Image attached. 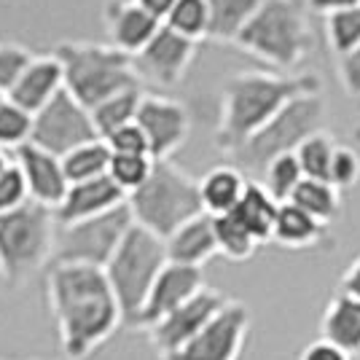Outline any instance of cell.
I'll return each mask as SVG.
<instances>
[{"label": "cell", "mask_w": 360, "mask_h": 360, "mask_svg": "<svg viewBox=\"0 0 360 360\" xmlns=\"http://www.w3.org/2000/svg\"><path fill=\"white\" fill-rule=\"evenodd\" d=\"M46 301L68 360L89 358L124 326L119 299L105 269L97 266L51 264L46 274Z\"/></svg>", "instance_id": "1"}, {"label": "cell", "mask_w": 360, "mask_h": 360, "mask_svg": "<svg viewBox=\"0 0 360 360\" xmlns=\"http://www.w3.org/2000/svg\"><path fill=\"white\" fill-rule=\"evenodd\" d=\"M323 78L315 73L240 70L221 89V116L215 127V148L231 156L255 132H261L285 105L307 94H320Z\"/></svg>", "instance_id": "2"}, {"label": "cell", "mask_w": 360, "mask_h": 360, "mask_svg": "<svg viewBox=\"0 0 360 360\" xmlns=\"http://www.w3.org/2000/svg\"><path fill=\"white\" fill-rule=\"evenodd\" d=\"M312 44L307 0H264L234 46L277 73L299 68Z\"/></svg>", "instance_id": "3"}, {"label": "cell", "mask_w": 360, "mask_h": 360, "mask_svg": "<svg viewBox=\"0 0 360 360\" xmlns=\"http://www.w3.org/2000/svg\"><path fill=\"white\" fill-rule=\"evenodd\" d=\"M54 54L65 70V89L89 110L113 94L143 86L132 57L110 44L62 41L57 44Z\"/></svg>", "instance_id": "4"}, {"label": "cell", "mask_w": 360, "mask_h": 360, "mask_svg": "<svg viewBox=\"0 0 360 360\" xmlns=\"http://www.w3.org/2000/svg\"><path fill=\"white\" fill-rule=\"evenodd\" d=\"M127 205L132 210L137 226L148 229L150 234L167 240L180 226L202 215V194H199V178L188 175L183 167L172 159L156 162L150 178L127 196Z\"/></svg>", "instance_id": "5"}, {"label": "cell", "mask_w": 360, "mask_h": 360, "mask_svg": "<svg viewBox=\"0 0 360 360\" xmlns=\"http://www.w3.org/2000/svg\"><path fill=\"white\" fill-rule=\"evenodd\" d=\"M60 221L54 210L27 202L0 212V269L8 288H22L35 271L54 261Z\"/></svg>", "instance_id": "6"}, {"label": "cell", "mask_w": 360, "mask_h": 360, "mask_svg": "<svg viewBox=\"0 0 360 360\" xmlns=\"http://www.w3.org/2000/svg\"><path fill=\"white\" fill-rule=\"evenodd\" d=\"M326 113L328 108H326L323 91L293 100L261 132H255L240 150L229 156L231 165L240 167L245 175H264V169L274 159L285 153H296L307 137L326 129Z\"/></svg>", "instance_id": "7"}, {"label": "cell", "mask_w": 360, "mask_h": 360, "mask_svg": "<svg viewBox=\"0 0 360 360\" xmlns=\"http://www.w3.org/2000/svg\"><path fill=\"white\" fill-rule=\"evenodd\" d=\"M167 264L169 258H167L165 240L150 234L143 226H132L105 266L108 283L113 288L121 312H124V328L132 330L150 288L159 280Z\"/></svg>", "instance_id": "8"}, {"label": "cell", "mask_w": 360, "mask_h": 360, "mask_svg": "<svg viewBox=\"0 0 360 360\" xmlns=\"http://www.w3.org/2000/svg\"><path fill=\"white\" fill-rule=\"evenodd\" d=\"M132 226H135V218L127 202L105 215L60 226L57 250H54L51 264H84V266L105 269L108 261L119 250V245L129 234Z\"/></svg>", "instance_id": "9"}, {"label": "cell", "mask_w": 360, "mask_h": 360, "mask_svg": "<svg viewBox=\"0 0 360 360\" xmlns=\"http://www.w3.org/2000/svg\"><path fill=\"white\" fill-rule=\"evenodd\" d=\"M97 129L91 121V110L84 108L70 91H60L44 110L32 116V137L38 148L49 150L54 156H68L84 143L97 140Z\"/></svg>", "instance_id": "10"}, {"label": "cell", "mask_w": 360, "mask_h": 360, "mask_svg": "<svg viewBox=\"0 0 360 360\" xmlns=\"http://www.w3.org/2000/svg\"><path fill=\"white\" fill-rule=\"evenodd\" d=\"M248 336H250L248 304L229 299L221 307V312L188 345L165 360H240Z\"/></svg>", "instance_id": "11"}, {"label": "cell", "mask_w": 360, "mask_h": 360, "mask_svg": "<svg viewBox=\"0 0 360 360\" xmlns=\"http://www.w3.org/2000/svg\"><path fill=\"white\" fill-rule=\"evenodd\" d=\"M135 121L148 140L150 156L156 162L172 159V153H178L191 135L188 108L162 94H146Z\"/></svg>", "instance_id": "12"}, {"label": "cell", "mask_w": 360, "mask_h": 360, "mask_svg": "<svg viewBox=\"0 0 360 360\" xmlns=\"http://www.w3.org/2000/svg\"><path fill=\"white\" fill-rule=\"evenodd\" d=\"M226 301L229 299L221 290L205 285L194 299H188L180 309H175L172 315H167L162 323H156L148 330V342L159 352V358L165 360L169 355H175L178 349H183L199 330L210 323L212 317L221 312V307H224Z\"/></svg>", "instance_id": "13"}, {"label": "cell", "mask_w": 360, "mask_h": 360, "mask_svg": "<svg viewBox=\"0 0 360 360\" xmlns=\"http://www.w3.org/2000/svg\"><path fill=\"white\" fill-rule=\"evenodd\" d=\"M194 57V41H188V38L178 35L175 30H169L167 25H162V30L153 35V41L140 54L132 57V62H135L140 81L153 84L159 89H172L186 78Z\"/></svg>", "instance_id": "14"}, {"label": "cell", "mask_w": 360, "mask_h": 360, "mask_svg": "<svg viewBox=\"0 0 360 360\" xmlns=\"http://www.w3.org/2000/svg\"><path fill=\"white\" fill-rule=\"evenodd\" d=\"M205 288V274L194 266H180V264H167L159 280L150 288L148 299L143 304L132 330H146L148 333L156 323H162L167 315L180 309L188 299Z\"/></svg>", "instance_id": "15"}, {"label": "cell", "mask_w": 360, "mask_h": 360, "mask_svg": "<svg viewBox=\"0 0 360 360\" xmlns=\"http://www.w3.org/2000/svg\"><path fill=\"white\" fill-rule=\"evenodd\" d=\"M103 22H105L108 44L129 57L140 54L165 25L143 6H137L135 0H108L103 8Z\"/></svg>", "instance_id": "16"}, {"label": "cell", "mask_w": 360, "mask_h": 360, "mask_svg": "<svg viewBox=\"0 0 360 360\" xmlns=\"http://www.w3.org/2000/svg\"><path fill=\"white\" fill-rule=\"evenodd\" d=\"M16 165L25 172L27 188H30V199L44 205L49 210H57L62 199L70 188V180L65 175L62 159L49 153V150L38 148L35 143H27L16 150Z\"/></svg>", "instance_id": "17"}, {"label": "cell", "mask_w": 360, "mask_h": 360, "mask_svg": "<svg viewBox=\"0 0 360 360\" xmlns=\"http://www.w3.org/2000/svg\"><path fill=\"white\" fill-rule=\"evenodd\" d=\"M127 202V194L110 180V175L97 180H86V183H73L68 188V194L62 199V205L54 210L60 226H70L78 221H89L97 215L116 210Z\"/></svg>", "instance_id": "18"}, {"label": "cell", "mask_w": 360, "mask_h": 360, "mask_svg": "<svg viewBox=\"0 0 360 360\" xmlns=\"http://www.w3.org/2000/svg\"><path fill=\"white\" fill-rule=\"evenodd\" d=\"M60 91H65V70L57 54H44V57H32L27 70L14 84V89L8 91V100L25 108L27 113L44 110Z\"/></svg>", "instance_id": "19"}, {"label": "cell", "mask_w": 360, "mask_h": 360, "mask_svg": "<svg viewBox=\"0 0 360 360\" xmlns=\"http://www.w3.org/2000/svg\"><path fill=\"white\" fill-rule=\"evenodd\" d=\"M167 258L169 264H180V266H194L202 269L210 258L218 255V240H215V218L202 212L194 221L183 224L165 240Z\"/></svg>", "instance_id": "20"}, {"label": "cell", "mask_w": 360, "mask_h": 360, "mask_svg": "<svg viewBox=\"0 0 360 360\" xmlns=\"http://www.w3.org/2000/svg\"><path fill=\"white\" fill-rule=\"evenodd\" d=\"M248 175L234 165L212 167L205 178H199V194H202V207L207 215H229L237 210V205L248 188Z\"/></svg>", "instance_id": "21"}, {"label": "cell", "mask_w": 360, "mask_h": 360, "mask_svg": "<svg viewBox=\"0 0 360 360\" xmlns=\"http://www.w3.org/2000/svg\"><path fill=\"white\" fill-rule=\"evenodd\" d=\"M328 229L330 226L320 224L317 218L296 207L293 202H285L280 205V212H277L271 242L288 250H312V248H320L323 242H328Z\"/></svg>", "instance_id": "22"}, {"label": "cell", "mask_w": 360, "mask_h": 360, "mask_svg": "<svg viewBox=\"0 0 360 360\" xmlns=\"http://www.w3.org/2000/svg\"><path fill=\"white\" fill-rule=\"evenodd\" d=\"M320 333L326 342L342 347L352 358L360 355V301L339 290L323 312Z\"/></svg>", "instance_id": "23"}, {"label": "cell", "mask_w": 360, "mask_h": 360, "mask_svg": "<svg viewBox=\"0 0 360 360\" xmlns=\"http://www.w3.org/2000/svg\"><path fill=\"white\" fill-rule=\"evenodd\" d=\"M277 212H280V202L264 188L261 180H250L234 215L250 229V234H253L255 240L264 245V242H271Z\"/></svg>", "instance_id": "24"}, {"label": "cell", "mask_w": 360, "mask_h": 360, "mask_svg": "<svg viewBox=\"0 0 360 360\" xmlns=\"http://www.w3.org/2000/svg\"><path fill=\"white\" fill-rule=\"evenodd\" d=\"M110 159H113L110 146L103 137H97V140L70 150L68 156H62V167H65V175L70 180V186H73V183L105 178L108 169H110Z\"/></svg>", "instance_id": "25"}, {"label": "cell", "mask_w": 360, "mask_h": 360, "mask_svg": "<svg viewBox=\"0 0 360 360\" xmlns=\"http://www.w3.org/2000/svg\"><path fill=\"white\" fill-rule=\"evenodd\" d=\"M264 0H207L210 6V41L215 44H234L242 27L250 22Z\"/></svg>", "instance_id": "26"}, {"label": "cell", "mask_w": 360, "mask_h": 360, "mask_svg": "<svg viewBox=\"0 0 360 360\" xmlns=\"http://www.w3.org/2000/svg\"><path fill=\"white\" fill-rule=\"evenodd\" d=\"M290 202L326 226L333 224L339 218V212H342V194H339V188L333 183H328V180L304 178Z\"/></svg>", "instance_id": "27"}, {"label": "cell", "mask_w": 360, "mask_h": 360, "mask_svg": "<svg viewBox=\"0 0 360 360\" xmlns=\"http://www.w3.org/2000/svg\"><path fill=\"white\" fill-rule=\"evenodd\" d=\"M143 97H146L143 86H135V89L113 94V97H108L105 103H100V105L91 110V121H94L97 135L105 140V137H110L116 129L132 124V121L137 119V110H140Z\"/></svg>", "instance_id": "28"}, {"label": "cell", "mask_w": 360, "mask_h": 360, "mask_svg": "<svg viewBox=\"0 0 360 360\" xmlns=\"http://www.w3.org/2000/svg\"><path fill=\"white\" fill-rule=\"evenodd\" d=\"M215 240H218V255L229 261H248L261 248V242L255 240L250 229L234 212L215 218Z\"/></svg>", "instance_id": "29"}, {"label": "cell", "mask_w": 360, "mask_h": 360, "mask_svg": "<svg viewBox=\"0 0 360 360\" xmlns=\"http://www.w3.org/2000/svg\"><path fill=\"white\" fill-rule=\"evenodd\" d=\"M165 25L183 38L199 44V41L210 38V6H207V0H178L175 8L165 19Z\"/></svg>", "instance_id": "30"}, {"label": "cell", "mask_w": 360, "mask_h": 360, "mask_svg": "<svg viewBox=\"0 0 360 360\" xmlns=\"http://www.w3.org/2000/svg\"><path fill=\"white\" fill-rule=\"evenodd\" d=\"M336 148H339V143L326 129H320L312 137H307L299 146V150H296V159H299L301 169H304V178L328 180Z\"/></svg>", "instance_id": "31"}, {"label": "cell", "mask_w": 360, "mask_h": 360, "mask_svg": "<svg viewBox=\"0 0 360 360\" xmlns=\"http://www.w3.org/2000/svg\"><path fill=\"white\" fill-rule=\"evenodd\" d=\"M301 180H304V169H301L296 153H285V156L274 159V162L264 169V175H261L264 188H266L280 205H285V202L293 199L296 188L301 186Z\"/></svg>", "instance_id": "32"}, {"label": "cell", "mask_w": 360, "mask_h": 360, "mask_svg": "<svg viewBox=\"0 0 360 360\" xmlns=\"http://www.w3.org/2000/svg\"><path fill=\"white\" fill-rule=\"evenodd\" d=\"M153 165H156V159L148 156V153H113L108 175L124 194L129 196L150 178Z\"/></svg>", "instance_id": "33"}, {"label": "cell", "mask_w": 360, "mask_h": 360, "mask_svg": "<svg viewBox=\"0 0 360 360\" xmlns=\"http://www.w3.org/2000/svg\"><path fill=\"white\" fill-rule=\"evenodd\" d=\"M326 38L336 57H345L360 46V6L326 16Z\"/></svg>", "instance_id": "34"}, {"label": "cell", "mask_w": 360, "mask_h": 360, "mask_svg": "<svg viewBox=\"0 0 360 360\" xmlns=\"http://www.w3.org/2000/svg\"><path fill=\"white\" fill-rule=\"evenodd\" d=\"M32 137V113L11 103L8 97L0 103V148L19 150Z\"/></svg>", "instance_id": "35"}, {"label": "cell", "mask_w": 360, "mask_h": 360, "mask_svg": "<svg viewBox=\"0 0 360 360\" xmlns=\"http://www.w3.org/2000/svg\"><path fill=\"white\" fill-rule=\"evenodd\" d=\"M32 54L27 46L14 44V41H0V91L8 97V91L14 89V84L22 78L32 62Z\"/></svg>", "instance_id": "36"}, {"label": "cell", "mask_w": 360, "mask_h": 360, "mask_svg": "<svg viewBox=\"0 0 360 360\" xmlns=\"http://www.w3.org/2000/svg\"><path fill=\"white\" fill-rule=\"evenodd\" d=\"M27 202H30V188H27L25 172L19 169L16 162H11L0 172V212L16 210Z\"/></svg>", "instance_id": "37"}, {"label": "cell", "mask_w": 360, "mask_h": 360, "mask_svg": "<svg viewBox=\"0 0 360 360\" xmlns=\"http://www.w3.org/2000/svg\"><path fill=\"white\" fill-rule=\"evenodd\" d=\"M358 180H360V156L352 148L339 146L336 156H333V165H330L328 183H333L342 191V188H352Z\"/></svg>", "instance_id": "38"}, {"label": "cell", "mask_w": 360, "mask_h": 360, "mask_svg": "<svg viewBox=\"0 0 360 360\" xmlns=\"http://www.w3.org/2000/svg\"><path fill=\"white\" fill-rule=\"evenodd\" d=\"M105 143L110 146L113 153H148L150 156L148 140H146V135H143V129L137 127V121L116 129L110 137H105Z\"/></svg>", "instance_id": "39"}, {"label": "cell", "mask_w": 360, "mask_h": 360, "mask_svg": "<svg viewBox=\"0 0 360 360\" xmlns=\"http://www.w3.org/2000/svg\"><path fill=\"white\" fill-rule=\"evenodd\" d=\"M339 81L349 97H360V46L339 57Z\"/></svg>", "instance_id": "40"}, {"label": "cell", "mask_w": 360, "mask_h": 360, "mask_svg": "<svg viewBox=\"0 0 360 360\" xmlns=\"http://www.w3.org/2000/svg\"><path fill=\"white\" fill-rule=\"evenodd\" d=\"M299 360H352V355L345 352L342 347L326 342V339H317V342L304 347V352L299 355Z\"/></svg>", "instance_id": "41"}, {"label": "cell", "mask_w": 360, "mask_h": 360, "mask_svg": "<svg viewBox=\"0 0 360 360\" xmlns=\"http://www.w3.org/2000/svg\"><path fill=\"white\" fill-rule=\"evenodd\" d=\"M339 290H342V293H347V296H352V299L360 301V255L345 269Z\"/></svg>", "instance_id": "42"}, {"label": "cell", "mask_w": 360, "mask_h": 360, "mask_svg": "<svg viewBox=\"0 0 360 360\" xmlns=\"http://www.w3.org/2000/svg\"><path fill=\"white\" fill-rule=\"evenodd\" d=\"M307 6L317 14L328 16L333 11H345V8H358L360 0H307Z\"/></svg>", "instance_id": "43"}, {"label": "cell", "mask_w": 360, "mask_h": 360, "mask_svg": "<svg viewBox=\"0 0 360 360\" xmlns=\"http://www.w3.org/2000/svg\"><path fill=\"white\" fill-rule=\"evenodd\" d=\"M137 6H143L148 14H153L156 19H162L165 22L167 16H169V11L175 8V3L178 0H135Z\"/></svg>", "instance_id": "44"}, {"label": "cell", "mask_w": 360, "mask_h": 360, "mask_svg": "<svg viewBox=\"0 0 360 360\" xmlns=\"http://www.w3.org/2000/svg\"><path fill=\"white\" fill-rule=\"evenodd\" d=\"M11 165V162H8V156H6V150L0 148V172H3V169H6V167Z\"/></svg>", "instance_id": "45"}, {"label": "cell", "mask_w": 360, "mask_h": 360, "mask_svg": "<svg viewBox=\"0 0 360 360\" xmlns=\"http://www.w3.org/2000/svg\"><path fill=\"white\" fill-rule=\"evenodd\" d=\"M6 288L8 285H6V277H3V269H0V290H6Z\"/></svg>", "instance_id": "46"}, {"label": "cell", "mask_w": 360, "mask_h": 360, "mask_svg": "<svg viewBox=\"0 0 360 360\" xmlns=\"http://www.w3.org/2000/svg\"><path fill=\"white\" fill-rule=\"evenodd\" d=\"M3 100H6V94H3V91H0V103H3Z\"/></svg>", "instance_id": "47"}, {"label": "cell", "mask_w": 360, "mask_h": 360, "mask_svg": "<svg viewBox=\"0 0 360 360\" xmlns=\"http://www.w3.org/2000/svg\"><path fill=\"white\" fill-rule=\"evenodd\" d=\"M62 360H68V358H62Z\"/></svg>", "instance_id": "48"}, {"label": "cell", "mask_w": 360, "mask_h": 360, "mask_svg": "<svg viewBox=\"0 0 360 360\" xmlns=\"http://www.w3.org/2000/svg\"><path fill=\"white\" fill-rule=\"evenodd\" d=\"M0 360H3V358H0Z\"/></svg>", "instance_id": "49"}]
</instances>
